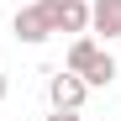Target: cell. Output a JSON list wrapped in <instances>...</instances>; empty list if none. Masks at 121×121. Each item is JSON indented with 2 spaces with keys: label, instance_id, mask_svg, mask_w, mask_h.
Segmentation results:
<instances>
[{
  "label": "cell",
  "instance_id": "4",
  "mask_svg": "<svg viewBox=\"0 0 121 121\" xmlns=\"http://www.w3.org/2000/svg\"><path fill=\"white\" fill-rule=\"evenodd\" d=\"M53 21L58 32H90V0H58V11H53Z\"/></svg>",
  "mask_w": 121,
  "mask_h": 121
},
{
  "label": "cell",
  "instance_id": "7",
  "mask_svg": "<svg viewBox=\"0 0 121 121\" xmlns=\"http://www.w3.org/2000/svg\"><path fill=\"white\" fill-rule=\"evenodd\" d=\"M48 121H79V111H58V105H53V116H48Z\"/></svg>",
  "mask_w": 121,
  "mask_h": 121
},
{
  "label": "cell",
  "instance_id": "3",
  "mask_svg": "<svg viewBox=\"0 0 121 121\" xmlns=\"http://www.w3.org/2000/svg\"><path fill=\"white\" fill-rule=\"evenodd\" d=\"M90 32L95 37H121V0H90Z\"/></svg>",
  "mask_w": 121,
  "mask_h": 121
},
{
  "label": "cell",
  "instance_id": "8",
  "mask_svg": "<svg viewBox=\"0 0 121 121\" xmlns=\"http://www.w3.org/2000/svg\"><path fill=\"white\" fill-rule=\"evenodd\" d=\"M5 90H11V79H5V74H0V100H5Z\"/></svg>",
  "mask_w": 121,
  "mask_h": 121
},
{
  "label": "cell",
  "instance_id": "6",
  "mask_svg": "<svg viewBox=\"0 0 121 121\" xmlns=\"http://www.w3.org/2000/svg\"><path fill=\"white\" fill-rule=\"evenodd\" d=\"M111 79H116V58H111L105 48H100V58H95L90 69H84V84H90V90H105Z\"/></svg>",
  "mask_w": 121,
  "mask_h": 121
},
{
  "label": "cell",
  "instance_id": "5",
  "mask_svg": "<svg viewBox=\"0 0 121 121\" xmlns=\"http://www.w3.org/2000/svg\"><path fill=\"white\" fill-rule=\"evenodd\" d=\"M95 58H100V42H95V37H84V32H79V37H74V48H69V58H63V69H74L79 79H84V69L95 63Z\"/></svg>",
  "mask_w": 121,
  "mask_h": 121
},
{
  "label": "cell",
  "instance_id": "1",
  "mask_svg": "<svg viewBox=\"0 0 121 121\" xmlns=\"http://www.w3.org/2000/svg\"><path fill=\"white\" fill-rule=\"evenodd\" d=\"M53 11H58V0H32V5H21V11H16V21H11V32H16V42H26V48H37V42H48V37L58 32V21H53Z\"/></svg>",
  "mask_w": 121,
  "mask_h": 121
},
{
  "label": "cell",
  "instance_id": "2",
  "mask_svg": "<svg viewBox=\"0 0 121 121\" xmlns=\"http://www.w3.org/2000/svg\"><path fill=\"white\" fill-rule=\"evenodd\" d=\"M48 100H53L58 111H79V105L90 100V84H84L74 69H58V74L48 79Z\"/></svg>",
  "mask_w": 121,
  "mask_h": 121
}]
</instances>
